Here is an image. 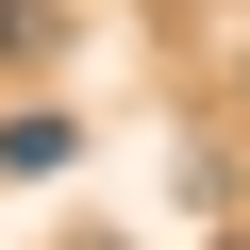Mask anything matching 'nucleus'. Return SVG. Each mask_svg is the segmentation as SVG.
<instances>
[{
    "mask_svg": "<svg viewBox=\"0 0 250 250\" xmlns=\"http://www.w3.org/2000/svg\"><path fill=\"white\" fill-rule=\"evenodd\" d=\"M67 150H83V117H50V100H34V117H0V184H50Z\"/></svg>",
    "mask_w": 250,
    "mask_h": 250,
    "instance_id": "obj_1",
    "label": "nucleus"
},
{
    "mask_svg": "<svg viewBox=\"0 0 250 250\" xmlns=\"http://www.w3.org/2000/svg\"><path fill=\"white\" fill-rule=\"evenodd\" d=\"M0 50H50V0H0Z\"/></svg>",
    "mask_w": 250,
    "mask_h": 250,
    "instance_id": "obj_2",
    "label": "nucleus"
}]
</instances>
